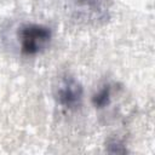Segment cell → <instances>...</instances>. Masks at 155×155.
Listing matches in <instances>:
<instances>
[{"instance_id": "cell-1", "label": "cell", "mask_w": 155, "mask_h": 155, "mask_svg": "<svg viewBox=\"0 0 155 155\" xmlns=\"http://www.w3.org/2000/svg\"><path fill=\"white\" fill-rule=\"evenodd\" d=\"M51 36L50 28L45 25L35 23L23 24L17 33L19 50L25 56H35L47 48Z\"/></svg>"}, {"instance_id": "cell-2", "label": "cell", "mask_w": 155, "mask_h": 155, "mask_svg": "<svg viewBox=\"0 0 155 155\" xmlns=\"http://www.w3.org/2000/svg\"><path fill=\"white\" fill-rule=\"evenodd\" d=\"M56 97L59 105L65 109H73L78 107L81 102L82 87L74 78H63L57 87Z\"/></svg>"}, {"instance_id": "cell-3", "label": "cell", "mask_w": 155, "mask_h": 155, "mask_svg": "<svg viewBox=\"0 0 155 155\" xmlns=\"http://www.w3.org/2000/svg\"><path fill=\"white\" fill-rule=\"evenodd\" d=\"M110 101V87L109 86H104L103 88H101L98 91V93H96L93 96V104L96 105V108H103L105 107Z\"/></svg>"}]
</instances>
